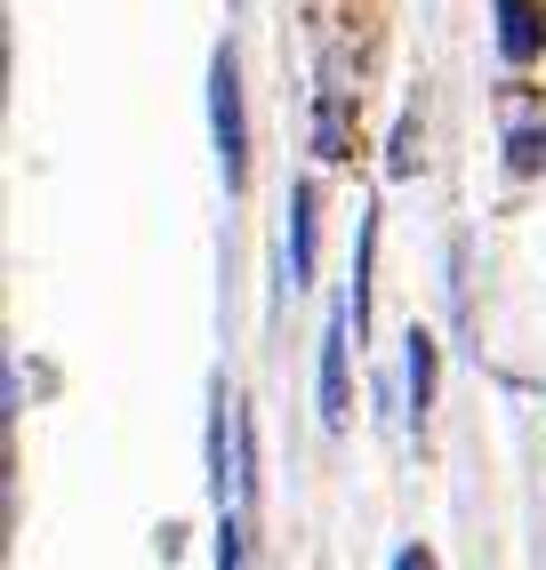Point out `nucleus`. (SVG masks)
<instances>
[{
    "instance_id": "obj_5",
    "label": "nucleus",
    "mask_w": 546,
    "mask_h": 570,
    "mask_svg": "<svg viewBox=\"0 0 546 570\" xmlns=\"http://www.w3.org/2000/svg\"><path fill=\"white\" fill-rule=\"evenodd\" d=\"M402 377H410V417L426 426V410H435V386H442V346L426 330H410V346H402Z\"/></svg>"
},
{
    "instance_id": "obj_12",
    "label": "nucleus",
    "mask_w": 546,
    "mask_h": 570,
    "mask_svg": "<svg viewBox=\"0 0 546 570\" xmlns=\"http://www.w3.org/2000/svg\"><path fill=\"white\" fill-rule=\"evenodd\" d=\"M394 570H435V554H426V547H402V554H394Z\"/></svg>"
},
{
    "instance_id": "obj_2",
    "label": "nucleus",
    "mask_w": 546,
    "mask_h": 570,
    "mask_svg": "<svg viewBox=\"0 0 546 570\" xmlns=\"http://www.w3.org/2000/svg\"><path fill=\"white\" fill-rule=\"evenodd\" d=\"M345 337H362V330H354V306L338 297L330 322H322V426L330 434H345V402H354L345 394Z\"/></svg>"
},
{
    "instance_id": "obj_8",
    "label": "nucleus",
    "mask_w": 546,
    "mask_h": 570,
    "mask_svg": "<svg viewBox=\"0 0 546 570\" xmlns=\"http://www.w3.org/2000/svg\"><path fill=\"white\" fill-rule=\"evenodd\" d=\"M546 169V112H523L506 129V177H538Z\"/></svg>"
},
{
    "instance_id": "obj_11",
    "label": "nucleus",
    "mask_w": 546,
    "mask_h": 570,
    "mask_svg": "<svg viewBox=\"0 0 546 570\" xmlns=\"http://www.w3.org/2000/svg\"><path fill=\"white\" fill-rule=\"evenodd\" d=\"M217 570H242V514L225 507V530H217Z\"/></svg>"
},
{
    "instance_id": "obj_10",
    "label": "nucleus",
    "mask_w": 546,
    "mask_h": 570,
    "mask_svg": "<svg viewBox=\"0 0 546 570\" xmlns=\"http://www.w3.org/2000/svg\"><path fill=\"white\" fill-rule=\"evenodd\" d=\"M418 169V112L394 121V145H386V177H410Z\"/></svg>"
},
{
    "instance_id": "obj_7",
    "label": "nucleus",
    "mask_w": 546,
    "mask_h": 570,
    "mask_svg": "<svg viewBox=\"0 0 546 570\" xmlns=\"http://www.w3.org/2000/svg\"><path fill=\"white\" fill-rule=\"evenodd\" d=\"M225 402H233V394L217 386V394H209V499H217V507H225V490H242V459H225Z\"/></svg>"
},
{
    "instance_id": "obj_3",
    "label": "nucleus",
    "mask_w": 546,
    "mask_h": 570,
    "mask_svg": "<svg viewBox=\"0 0 546 570\" xmlns=\"http://www.w3.org/2000/svg\"><path fill=\"white\" fill-rule=\"evenodd\" d=\"M314 154H322V161H345V154H354V129H345V65H338V49L322 57V81H314Z\"/></svg>"
},
{
    "instance_id": "obj_9",
    "label": "nucleus",
    "mask_w": 546,
    "mask_h": 570,
    "mask_svg": "<svg viewBox=\"0 0 546 570\" xmlns=\"http://www.w3.org/2000/svg\"><path fill=\"white\" fill-rule=\"evenodd\" d=\"M370 257H378V217H362V242H354V297H345L362 337H370Z\"/></svg>"
},
{
    "instance_id": "obj_4",
    "label": "nucleus",
    "mask_w": 546,
    "mask_h": 570,
    "mask_svg": "<svg viewBox=\"0 0 546 570\" xmlns=\"http://www.w3.org/2000/svg\"><path fill=\"white\" fill-rule=\"evenodd\" d=\"M538 49H546V9L538 0H498V57L538 65Z\"/></svg>"
},
{
    "instance_id": "obj_1",
    "label": "nucleus",
    "mask_w": 546,
    "mask_h": 570,
    "mask_svg": "<svg viewBox=\"0 0 546 570\" xmlns=\"http://www.w3.org/2000/svg\"><path fill=\"white\" fill-rule=\"evenodd\" d=\"M209 137H217L225 194H242L250 185V112H242V65H233V49L209 57Z\"/></svg>"
},
{
    "instance_id": "obj_6",
    "label": "nucleus",
    "mask_w": 546,
    "mask_h": 570,
    "mask_svg": "<svg viewBox=\"0 0 546 570\" xmlns=\"http://www.w3.org/2000/svg\"><path fill=\"white\" fill-rule=\"evenodd\" d=\"M290 282H314V185H290Z\"/></svg>"
}]
</instances>
